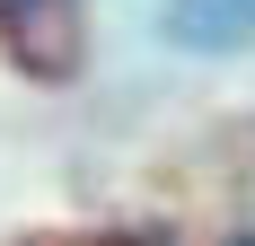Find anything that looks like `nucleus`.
<instances>
[{"mask_svg": "<svg viewBox=\"0 0 255 246\" xmlns=\"http://www.w3.org/2000/svg\"><path fill=\"white\" fill-rule=\"evenodd\" d=\"M158 26L185 53H229V44H255V0H167Z\"/></svg>", "mask_w": 255, "mask_h": 246, "instance_id": "1", "label": "nucleus"}, {"mask_svg": "<svg viewBox=\"0 0 255 246\" xmlns=\"http://www.w3.org/2000/svg\"><path fill=\"white\" fill-rule=\"evenodd\" d=\"M238 246H255V238H238Z\"/></svg>", "mask_w": 255, "mask_h": 246, "instance_id": "2", "label": "nucleus"}]
</instances>
